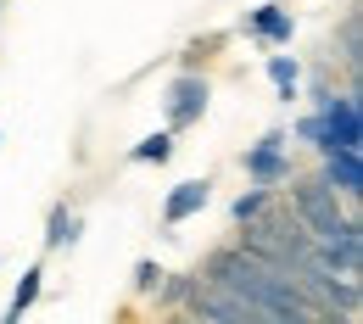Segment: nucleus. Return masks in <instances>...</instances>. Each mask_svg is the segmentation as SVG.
Instances as JSON below:
<instances>
[{
    "instance_id": "f8f14e48",
    "label": "nucleus",
    "mask_w": 363,
    "mask_h": 324,
    "mask_svg": "<svg viewBox=\"0 0 363 324\" xmlns=\"http://www.w3.org/2000/svg\"><path fill=\"white\" fill-rule=\"evenodd\" d=\"M269 79H274V90H279V101L291 106L302 95V62L296 56H269Z\"/></svg>"
},
{
    "instance_id": "0eeeda50",
    "label": "nucleus",
    "mask_w": 363,
    "mask_h": 324,
    "mask_svg": "<svg viewBox=\"0 0 363 324\" xmlns=\"http://www.w3.org/2000/svg\"><path fill=\"white\" fill-rule=\"evenodd\" d=\"M240 28H246L257 45H269V50H285L291 40H296V17H291L285 6H274V0H269V6H257V11H246Z\"/></svg>"
},
{
    "instance_id": "dca6fc26",
    "label": "nucleus",
    "mask_w": 363,
    "mask_h": 324,
    "mask_svg": "<svg viewBox=\"0 0 363 324\" xmlns=\"http://www.w3.org/2000/svg\"><path fill=\"white\" fill-rule=\"evenodd\" d=\"M129 285H135V296H151V291L162 285V263L140 257V263H135V274H129Z\"/></svg>"
},
{
    "instance_id": "4468645a",
    "label": "nucleus",
    "mask_w": 363,
    "mask_h": 324,
    "mask_svg": "<svg viewBox=\"0 0 363 324\" xmlns=\"http://www.w3.org/2000/svg\"><path fill=\"white\" fill-rule=\"evenodd\" d=\"M168 157H174V129H157V135H145L135 151H129V162H157V168H162Z\"/></svg>"
},
{
    "instance_id": "9d476101",
    "label": "nucleus",
    "mask_w": 363,
    "mask_h": 324,
    "mask_svg": "<svg viewBox=\"0 0 363 324\" xmlns=\"http://www.w3.org/2000/svg\"><path fill=\"white\" fill-rule=\"evenodd\" d=\"M79 230H84V218H79L67 201H56V207H50V218H45V252L73 246V240H79Z\"/></svg>"
},
{
    "instance_id": "ddd939ff",
    "label": "nucleus",
    "mask_w": 363,
    "mask_h": 324,
    "mask_svg": "<svg viewBox=\"0 0 363 324\" xmlns=\"http://www.w3.org/2000/svg\"><path fill=\"white\" fill-rule=\"evenodd\" d=\"M190 285H196V274H168V269H162V285H157L151 296H157V308H162V313H179L184 296H190Z\"/></svg>"
},
{
    "instance_id": "f3484780",
    "label": "nucleus",
    "mask_w": 363,
    "mask_h": 324,
    "mask_svg": "<svg viewBox=\"0 0 363 324\" xmlns=\"http://www.w3.org/2000/svg\"><path fill=\"white\" fill-rule=\"evenodd\" d=\"M296 135L308 140V145H313L318 157H324V151H330V135H324V118H318V112H313V118H302V123H296Z\"/></svg>"
},
{
    "instance_id": "39448f33",
    "label": "nucleus",
    "mask_w": 363,
    "mask_h": 324,
    "mask_svg": "<svg viewBox=\"0 0 363 324\" xmlns=\"http://www.w3.org/2000/svg\"><path fill=\"white\" fill-rule=\"evenodd\" d=\"M207 101H213V84L201 79V73H179L174 84H168V129L179 135V129H196L201 118H207Z\"/></svg>"
},
{
    "instance_id": "20e7f679",
    "label": "nucleus",
    "mask_w": 363,
    "mask_h": 324,
    "mask_svg": "<svg viewBox=\"0 0 363 324\" xmlns=\"http://www.w3.org/2000/svg\"><path fill=\"white\" fill-rule=\"evenodd\" d=\"M240 168H246V179H252V185L279 190L285 179H291V157H285V129H269V135L257 140V145H246Z\"/></svg>"
},
{
    "instance_id": "f03ea898",
    "label": "nucleus",
    "mask_w": 363,
    "mask_h": 324,
    "mask_svg": "<svg viewBox=\"0 0 363 324\" xmlns=\"http://www.w3.org/2000/svg\"><path fill=\"white\" fill-rule=\"evenodd\" d=\"M184 313L201 319V324H257L252 308H246L235 291H224V285H213V279H201V274H196L190 296H184Z\"/></svg>"
},
{
    "instance_id": "7ed1b4c3",
    "label": "nucleus",
    "mask_w": 363,
    "mask_h": 324,
    "mask_svg": "<svg viewBox=\"0 0 363 324\" xmlns=\"http://www.w3.org/2000/svg\"><path fill=\"white\" fill-rule=\"evenodd\" d=\"M318 118H324L330 151H363V101H358V90H347V95L330 90L318 101Z\"/></svg>"
},
{
    "instance_id": "2eb2a0df",
    "label": "nucleus",
    "mask_w": 363,
    "mask_h": 324,
    "mask_svg": "<svg viewBox=\"0 0 363 324\" xmlns=\"http://www.w3.org/2000/svg\"><path fill=\"white\" fill-rule=\"evenodd\" d=\"M269 201H274V190H269V185H257V190H246V196H235L229 218H235V224H252V218H257V213H263Z\"/></svg>"
},
{
    "instance_id": "f257e3e1",
    "label": "nucleus",
    "mask_w": 363,
    "mask_h": 324,
    "mask_svg": "<svg viewBox=\"0 0 363 324\" xmlns=\"http://www.w3.org/2000/svg\"><path fill=\"white\" fill-rule=\"evenodd\" d=\"M285 185H291V201H285V207H291V213L308 224V235L335 230V224L347 218V207H352V201H341V196L324 185V179H296V174H291Z\"/></svg>"
},
{
    "instance_id": "1a4fd4ad",
    "label": "nucleus",
    "mask_w": 363,
    "mask_h": 324,
    "mask_svg": "<svg viewBox=\"0 0 363 324\" xmlns=\"http://www.w3.org/2000/svg\"><path fill=\"white\" fill-rule=\"evenodd\" d=\"M335 45H341V67H347V79H352V90H358V79H363V17L358 11H347Z\"/></svg>"
},
{
    "instance_id": "6e6552de",
    "label": "nucleus",
    "mask_w": 363,
    "mask_h": 324,
    "mask_svg": "<svg viewBox=\"0 0 363 324\" xmlns=\"http://www.w3.org/2000/svg\"><path fill=\"white\" fill-rule=\"evenodd\" d=\"M207 201H213V179H184V185H174L168 201H162V224L179 230V224H190L196 213H207Z\"/></svg>"
},
{
    "instance_id": "423d86ee",
    "label": "nucleus",
    "mask_w": 363,
    "mask_h": 324,
    "mask_svg": "<svg viewBox=\"0 0 363 324\" xmlns=\"http://www.w3.org/2000/svg\"><path fill=\"white\" fill-rule=\"evenodd\" d=\"M318 179L335 190L341 201H363V151H324V168H318Z\"/></svg>"
},
{
    "instance_id": "9b49d317",
    "label": "nucleus",
    "mask_w": 363,
    "mask_h": 324,
    "mask_svg": "<svg viewBox=\"0 0 363 324\" xmlns=\"http://www.w3.org/2000/svg\"><path fill=\"white\" fill-rule=\"evenodd\" d=\"M40 291H45V269L40 263H28L23 269V279H17V291H11V308H6V324H17L34 302H40Z\"/></svg>"
}]
</instances>
